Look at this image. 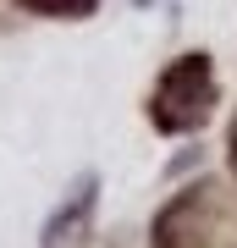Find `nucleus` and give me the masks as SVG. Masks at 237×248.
<instances>
[{
	"instance_id": "f257e3e1",
	"label": "nucleus",
	"mask_w": 237,
	"mask_h": 248,
	"mask_svg": "<svg viewBox=\"0 0 237 248\" xmlns=\"http://www.w3.org/2000/svg\"><path fill=\"white\" fill-rule=\"evenodd\" d=\"M215 110V66L210 55H176V61L160 72L155 83V99H149V116L160 133H199Z\"/></svg>"
},
{
	"instance_id": "f03ea898",
	"label": "nucleus",
	"mask_w": 237,
	"mask_h": 248,
	"mask_svg": "<svg viewBox=\"0 0 237 248\" xmlns=\"http://www.w3.org/2000/svg\"><path fill=\"white\" fill-rule=\"evenodd\" d=\"M204 232H210L204 187H182V193L155 215V248H204Z\"/></svg>"
},
{
	"instance_id": "7ed1b4c3",
	"label": "nucleus",
	"mask_w": 237,
	"mask_h": 248,
	"mask_svg": "<svg viewBox=\"0 0 237 248\" xmlns=\"http://www.w3.org/2000/svg\"><path fill=\"white\" fill-rule=\"evenodd\" d=\"M94 187H99L94 177H83L78 187H72V199L61 204V215H55V221H50V226H44V243H50V248H55V243H61V237H66V226H72V221H83V215H88V210H94Z\"/></svg>"
},
{
	"instance_id": "20e7f679",
	"label": "nucleus",
	"mask_w": 237,
	"mask_h": 248,
	"mask_svg": "<svg viewBox=\"0 0 237 248\" xmlns=\"http://www.w3.org/2000/svg\"><path fill=\"white\" fill-rule=\"evenodd\" d=\"M28 11H44V17H88L99 0H22Z\"/></svg>"
},
{
	"instance_id": "39448f33",
	"label": "nucleus",
	"mask_w": 237,
	"mask_h": 248,
	"mask_svg": "<svg viewBox=\"0 0 237 248\" xmlns=\"http://www.w3.org/2000/svg\"><path fill=\"white\" fill-rule=\"evenodd\" d=\"M226 166H232V177H237V116H232V138H226Z\"/></svg>"
}]
</instances>
